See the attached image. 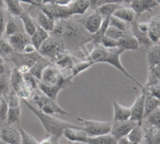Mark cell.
I'll return each mask as SVG.
<instances>
[{"label": "cell", "mask_w": 160, "mask_h": 144, "mask_svg": "<svg viewBox=\"0 0 160 144\" xmlns=\"http://www.w3.org/2000/svg\"><path fill=\"white\" fill-rule=\"evenodd\" d=\"M58 39L64 43L66 50L69 53H76L82 60H85L88 56L89 52L85 49V45L92 41V35L83 28L78 20L67 19L64 32Z\"/></svg>", "instance_id": "1"}, {"label": "cell", "mask_w": 160, "mask_h": 144, "mask_svg": "<svg viewBox=\"0 0 160 144\" xmlns=\"http://www.w3.org/2000/svg\"><path fill=\"white\" fill-rule=\"evenodd\" d=\"M22 101L26 105V107L40 121L42 127H44V129L46 131V135H49V136H52V137H54V138L60 140L63 137V133H64L65 129L78 127V125L71 124V123L60 120V119H58L56 117H53L52 115H49V114H46V113L42 112L37 107H35L31 103H29L27 100L22 99Z\"/></svg>", "instance_id": "2"}, {"label": "cell", "mask_w": 160, "mask_h": 144, "mask_svg": "<svg viewBox=\"0 0 160 144\" xmlns=\"http://www.w3.org/2000/svg\"><path fill=\"white\" fill-rule=\"evenodd\" d=\"M31 98L37 105V108L46 114H49V115H53V114L68 115L69 114L68 112H66L64 109H62L56 103L55 100L48 97L42 92H40L38 89L34 91Z\"/></svg>", "instance_id": "3"}, {"label": "cell", "mask_w": 160, "mask_h": 144, "mask_svg": "<svg viewBox=\"0 0 160 144\" xmlns=\"http://www.w3.org/2000/svg\"><path fill=\"white\" fill-rule=\"evenodd\" d=\"M124 52L123 50L119 49V48H114V49H107L106 52L104 53V55L102 56V58L98 61V63H106L109 64L111 66H112L113 67H115L116 69H118L119 71H121L125 76H127L128 79H130L132 82H134L137 85L140 86V88H143V85L135 79V77H133L123 66L122 62H121V54Z\"/></svg>", "instance_id": "4"}, {"label": "cell", "mask_w": 160, "mask_h": 144, "mask_svg": "<svg viewBox=\"0 0 160 144\" xmlns=\"http://www.w3.org/2000/svg\"><path fill=\"white\" fill-rule=\"evenodd\" d=\"M77 121L80 123V127L82 131L90 138L103 136L111 133L112 123L104 122V121H96V120H86L82 118H77Z\"/></svg>", "instance_id": "5"}, {"label": "cell", "mask_w": 160, "mask_h": 144, "mask_svg": "<svg viewBox=\"0 0 160 144\" xmlns=\"http://www.w3.org/2000/svg\"><path fill=\"white\" fill-rule=\"evenodd\" d=\"M40 57V54L38 52L32 53L17 52H13L8 59V61L14 63L15 67H17L22 74L29 72L30 68Z\"/></svg>", "instance_id": "6"}, {"label": "cell", "mask_w": 160, "mask_h": 144, "mask_svg": "<svg viewBox=\"0 0 160 144\" xmlns=\"http://www.w3.org/2000/svg\"><path fill=\"white\" fill-rule=\"evenodd\" d=\"M22 117L21 110V98L12 90L8 97V116L6 125L20 126Z\"/></svg>", "instance_id": "7"}, {"label": "cell", "mask_w": 160, "mask_h": 144, "mask_svg": "<svg viewBox=\"0 0 160 144\" xmlns=\"http://www.w3.org/2000/svg\"><path fill=\"white\" fill-rule=\"evenodd\" d=\"M64 51H67L64 43L60 39H58L52 36H50V37L47 38L43 42V44L40 46L38 52L41 56L49 59L52 62V60L56 55H58L60 52H62Z\"/></svg>", "instance_id": "8"}, {"label": "cell", "mask_w": 160, "mask_h": 144, "mask_svg": "<svg viewBox=\"0 0 160 144\" xmlns=\"http://www.w3.org/2000/svg\"><path fill=\"white\" fill-rule=\"evenodd\" d=\"M38 9L45 13L49 18L53 21L60 19H69L72 18L71 11L68 5H56V4H41Z\"/></svg>", "instance_id": "9"}, {"label": "cell", "mask_w": 160, "mask_h": 144, "mask_svg": "<svg viewBox=\"0 0 160 144\" xmlns=\"http://www.w3.org/2000/svg\"><path fill=\"white\" fill-rule=\"evenodd\" d=\"M104 18L98 11V9L92 10V12L88 15H84L82 19H79V22L83 26V28L90 34H96L100 28Z\"/></svg>", "instance_id": "10"}, {"label": "cell", "mask_w": 160, "mask_h": 144, "mask_svg": "<svg viewBox=\"0 0 160 144\" xmlns=\"http://www.w3.org/2000/svg\"><path fill=\"white\" fill-rule=\"evenodd\" d=\"M137 122L132 120H128L124 122H113L112 126L111 135L118 142L126 137L130 133V131L137 126Z\"/></svg>", "instance_id": "11"}, {"label": "cell", "mask_w": 160, "mask_h": 144, "mask_svg": "<svg viewBox=\"0 0 160 144\" xmlns=\"http://www.w3.org/2000/svg\"><path fill=\"white\" fill-rule=\"evenodd\" d=\"M142 92L140 95L137 96L133 105L130 107L131 110V117L130 120L137 122L139 124H142L144 119V107H145V91L143 88L141 89Z\"/></svg>", "instance_id": "12"}, {"label": "cell", "mask_w": 160, "mask_h": 144, "mask_svg": "<svg viewBox=\"0 0 160 144\" xmlns=\"http://www.w3.org/2000/svg\"><path fill=\"white\" fill-rule=\"evenodd\" d=\"M0 140L8 144H21V132L19 126L4 125L0 129Z\"/></svg>", "instance_id": "13"}, {"label": "cell", "mask_w": 160, "mask_h": 144, "mask_svg": "<svg viewBox=\"0 0 160 144\" xmlns=\"http://www.w3.org/2000/svg\"><path fill=\"white\" fill-rule=\"evenodd\" d=\"M52 63L61 71H70L76 62L74 60V56L71 53H69L68 51H64L56 55L52 60Z\"/></svg>", "instance_id": "14"}, {"label": "cell", "mask_w": 160, "mask_h": 144, "mask_svg": "<svg viewBox=\"0 0 160 144\" xmlns=\"http://www.w3.org/2000/svg\"><path fill=\"white\" fill-rule=\"evenodd\" d=\"M7 40L13 49V51L17 52H23L25 46L31 42L30 37L24 32H20L15 35H12L8 37Z\"/></svg>", "instance_id": "15"}, {"label": "cell", "mask_w": 160, "mask_h": 144, "mask_svg": "<svg viewBox=\"0 0 160 144\" xmlns=\"http://www.w3.org/2000/svg\"><path fill=\"white\" fill-rule=\"evenodd\" d=\"M60 75L61 70L52 63L43 70L40 82L48 85H55L58 82Z\"/></svg>", "instance_id": "16"}, {"label": "cell", "mask_w": 160, "mask_h": 144, "mask_svg": "<svg viewBox=\"0 0 160 144\" xmlns=\"http://www.w3.org/2000/svg\"><path fill=\"white\" fill-rule=\"evenodd\" d=\"M63 136L68 142H71L87 143V141L89 139V137L86 135V133L84 131H82V129L80 126H78L76 127H70V128L65 129Z\"/></svg>", "instance_id": "17"}, {"label": "cell", "mask_w": 160, "mask_h": 144, "mask_svg": "<svg viewBox=\"0 0 160 144\" xmlns=\"http://www.w3.org/2000/svg\"><path fill=\"white\" fill-rule=\"evenodd\" d=\"M158 6V3L157 0H132L130 2V7L137 15H142L144 12H151Z\"/></svg>", "instance_id": "18"}, {"label": "cell", "mask_w": 160, "mask_h": 144, "mask_svg": "<svg viewBox=\"0 0 160 144\" xmlns=\"http://www.w3.org/2000/svg\"><path fill=\"white\" fill-rule=\"evenodd\" d=\"M118 48L124 52L137 51L140 48V43L131 32H127L120 39H118Z\"/></svg>", "instance_id": "19"}, {"label": "cell", "mask_w": 160, "mask_h": 144, "mask_svg": "<svg viewBox=\"0 0 160 144\" xmlns=\"http://www.w3.org/2000/svg\"><path fill=\"white\" fill-rule=\"evenodd\" d=\"M148 23V37L153 44H157L160 41V14L152 17Z\"/></svg>", "instance_id": "20"}, {"label": "cell", "mask_w": 160, "mask_h": 144, "mask_svg": "<svg viewBox=\"0 0 160 144\" xmlns=\"http://www.w3.org/2000/svg\"><path fill=\"white\" fill-rule=\"evenodd\" d=\"M19 19L21 20V22L22 23L24 33L27 34L29 37H31L36 32V30L38 28V24H37L36 20L29 14V9L24 10L21 14Z\"/></svg>", "instance_id": "21"}, {"label": "cell", "mask_w": 160, "mask_h": 144, "mask_svg": "<svg viewBox=\"0 0 160 144\" xmlns=\"http://www.w3.org/2000/svg\"><path fill=\"white\" fill-rule=\"evenodd\" d=\"M113 107V122H124L130 120L131 110L129 107L123 106L116 101L112 102Z\"/></svg>", "instance_id": "22"}, {"label": "cell", "mask_w": 160, "mask_h": 144, "mask_svg": "<svg viewBox=\"0 0 160 144\" xmlns=\"http://www.w3.org/2000/svg\"><path fill=\"white\" fill-rule=\"evenodd\" d=\"M23 84H24V80H23L22 73L17 67H14L10 70V73H9V85H10V89L15 94H18V92L22 87Z\"/></svg>", "instance_id": "23"}, {"label": "cell", "mask_w": 160, "mask_h": 144, "mask_svg": "<svg viewBox=\"0 0 160 144\" xmlns=\"http://www.w3.org/2000/svg\"><path fill=\"white\" fill-rule=\"evenodd\" d=\"M147 64L148 68L160 66V43L153 44L147 51Z\"/></svg>", "instance_id": "24"}, {"label": "cell", "mask_w": 160, "mask_h": 144, "mask_svg": "<svg viewBox=\"0 0 160 144\" xmlns=\"http://www.w3.org/2000/svg\"><path fill=\"white\" fill-rule=\"evenodd\" d=\"M136 13L135 11L130 7H124L121 6L114 13L112 16L128 22V23H132L136 20Z\"/></svg>", "instance_id": "25"}, {"label": "cell", "mask_w": 160, "mask_h": 144, "mask_svg": "<svg viewBox=\"0 0 160 144\" xmlns=\"http://www.w3.org/2000/svg\"><path fill=\"white\" fill-rule=\"evenodd\" d=\"M68 7L72 16L84 15L90 9V4L87 0H72Z\"/></svg>", "instance_id": "26"}, {"label": "cell", "mask_w": 160, "mask_h": 144, "mask_svg": "<svg viewBox=\"0 0 160 144\" xmlns=\"http://www.w3.org/2000/svg\"><path fill=\"white\" fill-rule=\"evenodd\" d=\"M50 64H52V62H51L49 59H47V58H45V57H43V56L40 55V57L38 59V61H37V62L34 64V66L30 68L29 73L32 74V75H33L34 77H36L37 79H38L39 81H41V77H42L43 70H44Z\"/></svg>", "instance_id": "27"}, {"label": "cell", "mask_w": 160, "mask_h": 144, "mask_svg": "<svg viewBox=\"0 0 160 144\" xmlns=\"http://www.w3.org/2000/svg\"><path fill=\"white\" fill-rule=\"evenodd\" d=\"M37 22L38 26L41 27L42 29H44L45 31L52 33V31L53 30L54 27V22L55 21L52 20L51 18H49L45 13H43L41 10L38 9V15L37 18L35 19Z\"/></svg>", "instance_id": "28"}, {"label": "cell", "mask_w": 160, "mask_h": 144, "mask_svg": "<svg viewBox=\"0 0 160 144\" xmlns=\"http://www.w3.org/2000/svg\"><path fill=\"white\" fill-rule=\"evenodd\" d=\"M145 138V130L142 127V124H137V126L130 131L127 139L135 144H143Z\"/></svg>", "instance_id": "29"}, {"label": "cell", "mask_w": 160, "mask_h": 144, "mask_svg": "<svg viewBox=\"0 0 160 144\" xmlns=\"http://www.w3.org/2000/svg\"><path fill=\"white\" fill-rule=\"evenodd\" d=\"M50 33L45 31L44 29H42L41 27L38 26L36 32L30 37L31 38V43L34 45V47L36 48L37 52L38 51V49L40 48V46L43 44V42L50 37Z\"/></svg>", "instance_id": "30"}, {"label": "cell", "mask_w": 160, "mask_h": 144, "mask_svg": "<svg viewBox=\"0 0 160 144\" xmlns=\"http://www.w3.org/2000/svg\"><path fill=\"white\" fill-rule=\"evenodd\" d=\"M4 4L6 6V10L8 13L15 18H19L21 14L25 10L22 5L21 2L17 0H4Z\"/></svg>", "instance_id": "31"}, {"label": "cell", "mask_w": 160, "mask_h": 144, "mask_svg": "<svg viewBox=\"0 0 160 144\" xmlns=\"http://www.w3.org/2000/svg\"><path fill=\"white\" fill-rule=\"evenodd\" d=\"M143 89L146 94L145 107H144V119H145L151 112H153L155 110L159 108V100L158 98H156L154 96H152L148 91H146L144 87H143Z\"/></svg>", "instance_id": "32"}, {"label": "cell", "mask_w": 160, "mask_h": 144, "mask_svg": "<svg viewBox=\"0 0 160 144\" xmlns=\"http://www.w3.org/2000/svg\"><path fill=\"white\" fill-rule=\"evenodd\" d=\"M20 32H22V26L20 25V22L17 21V19L15 17H12L8 14V22L6 24L4 34L6 35L7 37H8L10 36L15 35Z\"/></svg>", "instance_id": "33"}, {"label": "cell", "mask_w": 160, "mask_h": 144, "mask_svg": "<svg viewBox=\"0 0 160 144\" xmlns=\"http://www.w3.org/2000/svg\"><path fill=\"white\" fill-rule=\"evenodd\" d=\"M106 51H107V49L105 47H103L101 44L94 45V49L89 52V54L85 60H88V61L93 62L94 64H97L102 58V56L104 55Z\"/></svg>", "instance_id": "34"}, {"label": "cell", "mask_w": 160, "mask_h": 144, "mask_svg": "<svg viewBox=\"0 0 160 144\" xmlns=\"http://www.w3.org/2000/svg\"><path fill=\"white\" fill-rule=\"evenodd\" d=\"M110 18L111 17L104 18V20L102 22V24H101L100 28L98 29V31L96 34L92 35V41H91V43H93L94 45L100 44V41L102 39V37L106 35L107 29L110 26Z\"/></svg>", "instance_id": "35"}, {"label": "cell", "mask_w": 160, "mask_h": 144, "mask_svg": "<svg viewBox=\"0 0 160 144\" xmlns=\"http://www.w3.org/2000/svg\"><path fill=\"white\" fill-rule=\"evenodd\" d=\"M9 73L10 71L0 75V97L6 98L7 100L11 90L9 85Z\"/></svg>", "instance_id": "36"}, {"label": "cell", "mask_w": 160, "mask_h": 144, "mask_svg": "<svg viewBox=\"0 0 160 144\" xmlns=\"http://www.w3.org/2000/svg\"><path fill=\"white\" fill-rule=\"evenodd\" d=\"M122 5L120 4H113V3H109V4H103L99 6L97 9L98 11L101 14L103 18L111 17L113 15V13L121 7Z\"/></svg>", "instance_id": "37"}, {"label": "cell", "mask_w": 160, "mask_h": 144, "mask_svg": "<svg viewBox=\"0 0 160 144\" xmlns=\"http://www.w3.org/2000/svg\"><path fill=\"white\" fill-rule=\"evenodd\" d=\"M94 65L93 62L91 61H88V60H81L79 62H76L74 64V66L72 67L71 70H70V73L72 75V77H76L78 76L80 73L85 71L86 69H88L89 67H91L92 66Z\"/></svg>", "instance_id": "38"}, {"label": "cell", "mask_w": 160, "mask_h": 144, "mask_svg": "<svg viewBox=\"0 0 160 144\" xmlns=\"http://www.w3.org/2000/svg\"><path fill=\"white\" fill-rule=\"evenodd\" d=\"M145 144H160V128L151 127L145 131Z\"/></svg>", "instance_id": "39"}, {"label": "cell", "mask_w": 160, "mask_h": 144, "mask_svg": "<svg viewBox=\"0 0 160 144\" xmlns=\"http://www.w3.org/2000/svg\"><path fill=\"white\" fill-rule=\"evenodd\" d=\"M117 142H118L111 134L92 138L89 137L87 141V144H117Z\"/></svg>", "instance_id": "40"}, {"label": "cell", "mask_w": 160, "mask_h": 144, "mask_svg": "<svg viewBox=\"0 0 160 144\" xmlns=\"http://www.w3.org/2000/svg\"><path fill=\"white\" fill-rule=\"evenodd\" d=\"M13 52L14 51L9 45V43L8 42V40L0 37V57H2L4 61H8Z\"/></svg>", "instance_id": "41"}, {"label": "cell", "mask_w": 160, "mask_h": 144, "mask_svg": "<svg viewBox=\"0 0 160 144\" xmlns=\"http://www.w3.org/2000/svg\"><path fill=\"white\" fill-rule=\"evenodd\" d=\"M110 25L119 29L123 32H131V24L128 23L114 16H111L110 18Z\"/></svg>", "instance_id": "42"}, {"label": "cell", "mask_w": 160, "mask_h": 144, "mask_svg": "<svg viewBox=\"0 0 160 144\" xmlns=\"http://www.w3.org/2000/svg\"><path fill=\"white\" fill-rule=\"evenodd\" d=\"M145 119L151 127L160 128V108H158L153 112H151Z\"/></svg>", "instance_id": "43"}, {"label": "cell", "mask_w": 160, "mask_h": 144, "mask_svg": "<svg viewBox=\"0 0 160 144\" xmlns=\"http://www.w3.org/2000/svg\"><path fill=\"white\" fill-rule=\"evenodd\" d=\"M8 116V100L0 97V126L6 125Z\"/></svg>", "instance_id": "44"}, {"label": "cell", "mask_w": 160, "mask_h": 144, "mask_svg": "<svg viewBox=\"0 0 160 144\" xmlns=\"http://www.w3.org/2000/svg\"><path fill=\"white\" fill-rule=\"evenodd\" d=\"M22 76H23L24 82H25L27 85H29L34 91H36V90L38 89V84H39V82H40V81H39L38 79H37L36 77H34V76H33L32 74H30L29 72L22 74Z\"/></svg>", "instance_id": "45"}, {"label": "cell", "mask_w": 160, "mask_h": 144, "mask_svg": "<svg viewBox=\"0 0 160 144\" xmlns=\"http://www.w3.org/2000/svg\"><path fill=\"white\" fill-rule=\"evenodd\" d=\"M19 130L21 132V137H22L21 144H39V142L33 136H31L29 133H27L20 126H19Z\"/></svg>", "instance_id": "46"}, {"label": "cell", "mask_w": 160, "mask_h": 144, "mask_svg": "<svg viewBox=\"0 0 160 144\" xmlns=\"http://www.w3.org/2000/svg\"><path fill=\"white\" fill-rule=\"evenodd\" d=\"M125 33H127V32L120 31L119 29H117V28H115V27L110 25V26L108 27V29H107V32H106V35H105V36L110 37H112V38H113V39L118 40V39H120V38L125 35Z\"/></svg>", "instance_id": "47"}, {"label": "cell", "mask_w": 160, "mask_h": 144, "mask_svg": "<svg viewBox=\"0 0 160 144\" xmlns=\"http://www.w3.org/2000/svg\"><path fill=\"white\" fill-rule=\"evenodd\" d=\"M8 18V11L5 9L4 7H0V37H2V35L5 32Z\"/></svg>", "instance_id": "48"}, {"label": "cell", "mask_w": 160, "mask_h": 144, "mask_svg": "<svg viewBox=\"0 0 160 144\" xmlns=\"http://www.w3.org/2000/svg\"><path fill=\"white\" fill-rule=\"evenodd\" d=\"M100 44L105 47L106 49H114V48H118V40L113 39L110 37L104 36L100 41Z\"/></svg>", "instance_id": "49"}, {"label": "cell", "mask_w": 160, "mask_h": 144, "mask_svg": "<svg viewBox=\"0 0 160 144\" xmlns=\"http://www.w3.org/2000/svg\"><path fill=\"white\" fill-rule=\"evenodd\" d=\"M109 3H113V4H120L122 5L125 3V0H99L98 2V7L103 5V4H109Z\"/></svg>", "instance_id": "50"}, {"label": "cell", "mask_w": 160, "mask_h": 144, "mask_svg": "<svg viewBox=\"0 0 160 144\" xmlns=\"http://www.w3.org/2000/svg\"><path fill=\"white\" fill-rule=\"evenodd\" d=\"M37 52V50H36V48L34 47V45H33L31 42L28 43V44L25 46L24 50H23V52H24V53H32V52Z\"/></svg>", "instance_id": "51"}, {"label": "cell", "mask_w": 160, "mask_h": 144, "mask_svg": "<svg viewBox=\"0 0 160 144\" xmlns=\"http://www.w3.org/2000/svg\"><path fill=\"white\" fill-rule=\"evenodd\" d=\"M19 2H22V3H26V4H29L30 6L32 7H38L40 6V4L37 1V0H17Z\"/></svg>", "instance_id": "52"}, {"label": "cell", "mask_w": 160, "mask_h": 144, "mask_svg": "<svg viewBox=\"0 0 160 144\" xmlns=\"http://www.w3.org/2000/svg\"><path fill=\"white\" fill-rule=\"evenodd\" d=\"M90 4V9L95 10L98 7V2L99 0H87Z\"/></svg>", "instance_id": "53"}, {"label": "cell", "mask_w": 160, "mask_h": 144, "mask_svg": "<svg viewBox=\"0 0 160 144\" xmlns=\"http://www.w3.org/2000/svg\"><path fill=\"white\" fill-rule=\"evenodd\" d=\"M8 72H9V71H8V67L5 65V63H0V75H3Z\"/></svg>", "instance_id": "54"}, {"label": "cell", "mask_w": 160, "mask_h": 144, "mask_svg": "<svg viewBox=\"0 0 160 144\" xmlns=\"http://www.w3.org/2000/svg\"><path fill=\"white\" fill-rule=\"evenodd\" d=\"M117 144H135V143H132V142H129V141L127 139V137H126V138H124V139H122V140L118 141Z\"/></svg>", "instance_id": "55"}, {"label": "cell", "mask_w": 160, "mask_h": 144, "mask_svg": "<svg viewBox=\"0 0 160 144\" xmlns=\"http://www.w3.org/2000/svg\"><path fill=\"white\" fill-rule=\"evenodd\" d=\"M53 144H62L60 142V140L59 139H55L54 142H53Z\"/></svg>", "instance_id": "56"}, {"label": "cell", "mask_w": 160, "mask_h": 144, "mask_svg": "<svg viewBox=\"0 0 160 144\" xmlns=\"http://www.w3.org/2000/svg\"><path fill=\"white\" fill-rule=\"evenodd\" d=\"M67 144H87V143H83V142H68Z\"/></svg>", "instance_id": "57"}, {"label": "cell", "mask_w": 160, "mask_h": 144, "mask_svg": "<svg viewBox=\"0 0 160 144\" xmlns=\"http://www.w3.org/2000/svg\"><path fill=\"white\" fill-rule=\"evenodd\" d=\"M0 7H5V4H4V0H0Z\"/></svg>", "instance_id": "58"}, {"label": "cell", "mask_w": 160, "mask_h": 144, "mask_svg": "<svg viewBox=\"0 0 160 144\" xmlns=\"http://www.w3.org/2000/svg\"><path fill=\"white\" fill-rule=\"evenodd\" d=\"M132 0H125V3H128V4H130V2H131Z\"/></svg>", "instance_id": "59"}, {"label": "cell", "mask_w": 160, "mask_h": 144, "mask_svg": "<svg viewBox=\"0 0 160 144\" xmlns=\"http://www.w3.org/2000/svg\"><path fill=\"white\" fill-rule=\"evenodd\" d=\"M0 144H8V143H7V142H3V141H1V140H0Z\"/></svg>", "instance_id": "60"}, {"label": "cell", "mask_w": 160, "mask_h": 144, "mask_svg": "<svg viewBox=\"0 0 160 144\" xmlns=\"http://www.w3.org/2000/svg\"><path fill=\"white\" fill-rule=\"evenodd\" d=\"M4 62H5V61L3 60V58H2V57H0V63H4Z\"/></svg>", "instance_id": "61"}, {"label": "cell", "mask_w": 160, "mask_h": 144, "mask_svg": "<svg viewBox=\"0 0 160 144\" xmlns=\"http://www.w3.org/2000/svg\"><path fill=\"white\" fill-rule=\"evenodd\" d=\"M157 2L158 3V5H160V0H157Z\"/></svg>", "instance_id": "62"}]
</instances>
